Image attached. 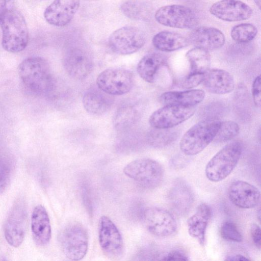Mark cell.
<instances>
[{
    "instance_id": "cell-1",
    "label": "cell",
    "mask_w": 261,
    "mask_h": 261,
    "mask_svg": "<svg viewBox=\"0 0 261 261\" xmlns=\"http://www.w3.org/2000/svg\"><path fill=\"white\" fill-rule=\"evenodd\" d=\"M18 74L25 88L37 96L47 94L54 82L48 62L40 57H31L22 61L18 68Z\"/></svg>"
},
{
    "instance_id": "cell-2",
    "label": "cell",
    "mask_w": 261,
    "mask_h": 261,
    "mask_svg": "<svg viewBox=\"0 0 261 261\" xmlns=\"http://www.w3.org/2000/svg\"><path fill=\"white\" fill-rule=\"evenodd\" d=\"M2 45L7 51L16 53L24 50L29 42V30L22 13L14 8L0 17Z\"/></svg>"
},
{
    "instance_id": "cell-3",
    "label": "cell",
    "mask_w": 261,
    "mask_h": 261,
    "mask_svg": "<svg viewBox=\"0 0 261 261\" xmlns=\"http://www.w3.org/2000/svg\"><path fill=\"white\" fill-rule=\"evenodd\" d=\"M220 124V121L214 118H206L195 124L181 138V151L187 155L201 152L214 140Z\"/></svg>"
},
{
    "instance_id": "cell-4",
    "label": "cell",
    "mask_w": 261,
    "mask_h": 261,
    "mask_svg": "<svg viewBox=\"0 0 261 261\" xmlns=\"http://www.w3.org/2000/svg\"><path fill=\"white\" fill-rule=\"evenodd\" d=\"M242 150V145L238 141L225 145L207 163L205 168L207 178L213 182H219L226 178L237 166Z\"/></svg>"
},
{
    "instance_id": "cell-5",
    "label": "cell",
    "mask_w": 261,
    "mask_h": 261,
    "mask_svg": "<svg viewBox=\"0 0 261 261\" xmlns=\"http://www.w3.org/2000/svg\"><path fill=\"white\" fill-rule=\"evenodd\" d=\"M123 172L141 187L146 189L158 187L162 182L164 175L162 165L148 158L132 161L124 167Z\"/></svg>"
},
{
    "instance_id": "cell-6",
    "label": "cell",
    "mask_w": 261,
    "mask_h": 261,
    "mask_svg": "<svg viewBox=\"0 0 261 261\" xmlns=\"http://www.w3.org/2000/svg\"><path fill=\"white\" fill-rule=\"evenodd\" d=\"M60 243L65 256L72 260H79L86 255L88 236L85 228L76 223L68 225L61 233Z\"/></svg>"
},
{
    "instance_id": "cell-7",
    "label": "cell",
    "mask_w": 261,
    "mask_h": 261,
    "mask_svg": "<svg viewBox=\"0 0 261 261\" xmlns=\"http://www.w3.org/2000/svg\"><path fill=\"white\" fill-rule=\"evenodd\" d=\"M134 84V75L123 68H111L102 71L96 79L97 87L110 95H122L130 91Z\"/></svg>"
},
{
    "instance_id": "cell-8",
    "label": "cell",
    "mask_w": 261,
    "mask_h": 261,
    "mask_svg": "<svg viewBox=\"0 0 261 261\" xmlns=\"http://www.w3.org/2000/svg\"><path fill=\"white\" fill-rule=\"evenodd\" d=\"M28 213L26 203L19 198L13 204L4 225V234L7 242L17 247L22 243L27 224Z\"/></svg>"
},
{
    "instance_id": "cell-9",
    "label": "cell",
    "mask_w": 261,
    "mask_h": 261,
    "mask_svg": "<svg viewBox=\"0 0 261 261\" xmlns=\"http://www.w3.org/2000/svg\"><path fill=\"white\" fill-rule=\"evenodd\" d=\"M154 16L159 23L171 28L190 29L198 23L195 13L190 8L180 5L163 6L156 11Z\"/></svg>"
},
{
    "instance_id": "cell-10",
    "label": "cell",
    "mask_w": 261,
    "mask_h": 261,
    "mask_svg": "<svg viewBox=\"0 0 261 261\" xmlns=\"http://www.w3.org/2000/svg\"><path fill=\"white\" fill-rule=\"evenodd\" d=\"M109 43L115 53L128 55L137 52L143 46L145 37L140 29L125 26L113 32L109 37Z\"/></svg>"
},
{
    "instance_id": "cell-11",
    "label": "cell",
    "mask_w": 261,
    "mask_h": 261,
    "mask_svg": "<svg viewBox=\"0 0 261 261\" xmlns=\"http://www.w3.org/2000/svg\"><path fill=\"white\" fill-rule=\"evenodd\" d=\"M195 111V106L164 105L150 115L149 123L154 128H172L189 119Z\"/></svg>"
},
{
    "instance_id": "cell-12",
    "label": "cell",
    "mask_w": 261,
    "mask_h": 261,
    "mask_svg": "<svg viewBox=\"0 0 261 261\" xmlns=\"http://www.w3.org/2000/svg\"><path fill=\"white\" fill-rule=\"evenodd\" d=\"M143 221L147 230L156 237L172 236L177 229V224L173 215L161 207L146 208L143 214Z\"/></svg>"
},
{
    "instance_id": "cell-13",
    "label": "cell",
    "mask_w": 261,
    "mask_h": 261,
    "mask_svg": "<svg viewBox=\"0 0 261 261\" xmlns=\"http://www.w3.org/2000/svg\"><path fill=\"white\" fill-rule=\"evenodd\" d=\"M98 238L100 246L109 256L116 258L123 251L122 236L113 222L108 217L102 216L99 222Z\"/></svg>"
},
{
    "instance_id": "cell-14",
    "label": "cell",
    "mask_w": 261,
    "mask_h": 261,
    "mask_svg": "<svg viewBox=\"0 0 261 261\" xmlns=\"http://www.w3.org/2000/svg\"><path fill=\"white\" fill-rule=\"evenodd\" d=\"M64 68L71 77L82 80L91 72L93 63L90 56L85 50L79 48L68 49L63 59Z\"/></svg>"
},
{
    "instance_id": "cell-15",
    "label": "cell",
    "mask_w": 261,
    "mask_h": 261,
    "mask_svg": "<svg viewBox=\"0 0 261 261\" xmlns=\"http://www.w3.org/2000/svg\"><path fill=\"white\" fill-rule=\"evenodd\" d=\"M210 13L226 21H238L249 19L252 15L251 8L240 0H221L210 8Z\"/></svg>"
},
{
    "instance_id": "cell-16",
    "label": "cell",
    "mask_w": 261,
    "mask_h": 261,
    "mask_svg": "<svg viewBox=\"0 0 261 261\" xmlns=\"http://www.w3.org/2000/svg\"><path fill=\"white\" fill-rule=\"evenodd\" d=\"M228 197L231 202L241 208H251L258 205L260 194L257 188L246 181L238 180L228 188Z\"/></svg>"
},
{
    "instance_id": "cell-17",
    "label": "cell",
    "mask_w": 261,
    "mask_h": 261,
    "mask_svg": "<svg viewBox=\"0 0 261 261\" xmlns=\"http://www.w3.org/2000/svg\"><path fill=\"white\" fill-rule=\"evenodd\" d=\"M80 6V0H54L45 10L44 17L50 24L62 27L72 20Z\"/></svg>"
},
{
    "instance_id": "cell-18",
    "label": "cell",
    "mask_w": 261,
    "mask_h": 261,
    "mask_svg": "<svg viewBox=\"0 0 261 261\" xmlns=\"http://www.w3.org/2000/svg\"><path fill=\"white\" fill-rule=\"evenodd\" d=\"M188 40L195 47L207 50L221 48L225 43L223 33L218 29L200 27L193 29L189 34Z\"/></svg>"
},
{
    "instance_id": "cell-19",
    "label": "cell",
    "mask_w": 261,
    "mask_h": 261,
    "mask_svg": "<svg viewBox=\"0 0 261 261\" xmlns=\"http://www.w3.org/2000/svg\"><path fill=\"white\" fill-rule=\"evenodd\" d=\"M202 83L208 91L216 94L230 93L235 87L232 75L226 70L217 68L207 70L203 74Z\"/></svg>"
},
{
    "instance_id": "cell-20",
    "label": "cell",
    "mask_w": 261,
    "mask_h": 261,
    "mask_svg": "<svg viewBox=\"0 0 261 261\" xmlns=\"http://www.w3.org/2000/svg\"><path fill=\"white\" fill-rule=\"evenodd\" d=\"M31 230L37 245L44 246L49 242L51 236L49 218L46 209L41 205L36 206L33 211Z\"/></svg>"
},
{
    "instance_id": "cell-21",
    "label": "cell",
    "mask_w": 261,
    "mask_h": 261,
    "mask_svg": "<svg viewBox=\"0 0 261 261\" xmlns=\"http://www.w3.org/2000/svg\"><path fill=\"white\" fill-rule=\"evenodd\" d=\"M211 214L210 206L202 203L198 206L195 213L187 221L189 235L201 245L204 244L206 228Z\"/></svg>"
},
{
    "instance_id": "cell-22",
    "label": "cell",
    "mask_w": 261,
    "mask_h": 261,
    "mask_svg": "<svg viewBox=\"0 0 261 261\" xmlns=\"http://www.w3.org/2000/svg\"><path fill=\"white\" fill-rule=\"evenodd\" d=\"M205 96V93L201 89L168 91L161 95L160 101L164 105L195 106L203 101Z\"/></svg>"
},
{
    "instance_id": "cell-23",
    "label": "cell",
    "mask_w": 261,
    "mask_h": 261,
    "mask_svg": "<svg viewBox=\"0 0 261 261\" xmlns=\"http://www.w3.org/2000/svg\"><path fill=\"white\" fill-rule=\"evenodd\" d=\"M193 194L186 183L179 181L171 188L169 200L173 210L178 214L187 213L193 202Z\"/></svg>"
},
{
    "instance_id": "cell-24",
    "label": "cell",
    "mask_w": 261,
    "mask_h": 261,
    "mask_svg": "<svg viewBox=\"0 0 261 261\" xmlns=\"http://www.w3.org/2000/svg\"><path fill=\"white\" fill-rule=\"evenodd\" d=\"M111 96L99 88L91 89L83 96L84 108L91 115H101L108 111L112 105Z\"/></svg>"
},
{
    "instance_id": "cell-25",
    "label": "cell",
    "mask_w": 261,
    "mask_h": 261,
    "mask_svg": "<svg viewBox=\"0 0 261 261\" xmlns=\"http://www.w3.org/2000/svg\"><path fill=\"white\" fill-rule=\"evenodd\" d=\"M165 63V58L156 53H149L144 56L139 62L137 71L139 76L145 81L153 83L158 72Z\"/></svg>"
},
{
    "instance_id": "cell-26",
    "label": "cell",
    "mask_w": 261,
    "mask_h": 261,
    "mask_svg": "<svg viewBox=\"0 0 261 261\" xmlns=\"http://www.w3.org/2000/svg\"><path fill=\"white\" fill-rule=\"evenodd\" d=\"M189 43L188 39L177 33L162 31L155 35L152 44L158 50L163 51H173L185 47Z\"/></svg>"
},
{
    "instance_id": "cell-27",
    "label": "cell",
    "mask_w": 261,
    "mask_h": 261,
    "mask_svg": "<svg viewBox=\"0 0 261 261\" xmlns=\"http://www.w3.org/2000/svg\"><path fill=\"white\" fill-rule=\"evenodd\" d=\"M186 57L190 66L189 73H204L210 69L211 56L208 50L195 47L187 51Z\"/></svg>"
},
{
    "instance_id": "cell-28",
    "label": "cell",
    "mask_w": 261,
    "mask_h": 261,
    "mask_svg": "<svg viewBox=\"0 0 261 261\" xmlns=\"http://www.w3.org/2000/svg\"><path fill=\"white\" fill-rule=\"evenodd\" d=\"M257 33V30L253 24L243 23L235 25L232 28L231 37L236 42L246 43L252 40Z\"/></svg>"
},
{
    "instance_id": "cell-29",
    "label": "cell",
    "mask_w": 261,
    "mask_h": 261,
    "mask_svg": "<svg viewBox=\"0 0 261 261\" xmlns=\"http://www.w3.org/2000/svg\"><path fill=\"white\" fill-rule=\"evenodd\" d=\"M239 132L240 127L236 122L231 120L220 122L219 128L213 141L219 143L227 142L236 137Z\"/></svg>"
},
{
    "instance_id": "cell-30",
    "label": "cell",
    "mask_w": 261,
    "mask_h": 261,
    "mask_svg": "<svg viewBox=\"0 0 261 261\" xmlns=\"http://www.w3.org/2000/svg\"><path fill=\"white\" fill-rule=\"evenodd\" d=\"M154 129L148 136V141L152 146L158 148L164 147L175 140V135L169 128Z\"/></svg>"
},
{
    "instance_id": "cell-31",
    "label": "cell",
    "mask_w": 261,
    "mask_h": 261,
    "mask_svg": "<svg viewBox=\"0 0 261 261\" xmlns=\"http://www.w3.org/2000/svg\"><path fill=\"white\" fill-rule=\"evenodd\" d=\"M136 111L132 107L121 108L116 113L114 125L118 129L126 128L133 124L136 119Z\"/></svg>"
},
{
    "instance_id": "cell-32",
    "label": "cell",
    "mask_w": 261,
    "mask_h": 261,
    "mask_svg": "<svg viewBox=\"0 0 261 261\" xmlns=\"http://www.w3.org/2000/svg\"><path fill=\"white\" fill-rule=\"evenodd\" d=\"M14 165L9 156L0 155V193L7 189L12 174Z\"/></svg>"
},
{
    "instance_id": "cell-33",
    "label": "cell",
    "mask_w": 261,
    "mask_h": 261,
    "mask_svg": "<svg viewBox=\"0 0 261 261\" xmlns=\"http://www.w3.org/2000/svg\"><path fill=\"white\" fill-rule=\"evenodd\" d=\"M145 7L138 0H128L121 6V10L127 17L134 20H140L144 17Z\"/></svg>"
},
{
    "instance_id": "cell-34",
    "label": "cell",
    "mask_w": 261,
    "mask_h": 261,
    "mask_svg": "<svg viewBox=\"0 0 261 261\" xmlns=\"http://www.w3.org/2000/svg\"><path fill=\"white\" fill-rule=\"evenodd\" d=\"M220 234L224 240L231 242H241L243 239L236 225L231 221H226L222 224Z\"/></svg>"
},
{
    "instance_id": "cell-35",
    "label": "cell",
    "mask_w": 261,
    "mask_h": 261,
    "mask_svg": "<svg viewBox=\"0 0 261 261\" xmlns=\"http://www.w3.org/2000/svg\"><path fill=\"white\" fill-rule=\"evenodd\" d=\"M204 74V73H203ZM203 74L189 73L181 83L180 86L185 89L188 90L197 87L202 83L203 79Z\"/></svg>"
},
{
    "instance_id": "cell-36",
    "label": "cell",
    "mask_w": 261,
    "mask_h": 261,
    "mask_svg": "<svg viewBox=\"0 0 261 261\" xmlns=\"http://www.w3.org/2000/svg\"><path fill=\"white\" fill-rule=\"evenodd\" d=\"M252 94L254 104L257 107L261 106V77L258 75L255 77L252 86Z\"/></svg>"
},
{
    "instance_id": "cell-37",
    "label": "cell",
    "mask_w": 261,
    "mask_h": 261,
    "mask_svg": "<svg viewBox=\"0 0 261 261\" xmlns=\"http://www.w3.org/2000/svg\"><path fill=\"white\" fill-rule=\"evenodd\" d=\"M260 232V227L257 224L253 223L251 225V236L254 245L258 249H260L261 247Z\"/></svg>"
},
{
    "instance_id": "cell-38",
    "label": "cell",
    "mask_w": 261,
    "mask_h": 261,
    "mask_svg": "<svg viewBox=\"0 0 261 261\" xmlns=\"http://www.w3.org/2000/svg\"><path fill=\"white\" fill-rule=\"evenodd\" d=\"M164 260H188V256L183 252L179 250H172L165 255Z\"/></svg>"
},
{
    "instance_id": "cell-39",
    "label": "cell",
    "mask_w": 261,
    "mask_h": 261,
    "mask_svg": "<svg viewBox=\"0 0 261 261\" xmlns=\"http://www.w3.org/2000/svg\"><path fill=\"white\" fill-rule=\"evenodd\" d=\"M15 8V0H0V17L6 12Z\"/></svg>"
},
{
    "instance_id": "cell-40",
    "label": "cell",
    "mask_w": 261,
    "mask_h": 261,
    "mask_svg": "<svg viewBox=\"0 0 261 261\" xmlns=\"http://www.w3.org/2000/svg\"><path fill=\"white\" fill-rule=\"evenodd\" d=\"M227 261H236V260H250V259L241 254H235L229 255L225 259Z\"/></svg>"
},
{
    "instance_id": "cell-41",
    "label": "cell",
    "mask_w": 261,
    "mask_h": 261,
    "mask_svg": "<svg viewBox=\"0 0 261 261\" xmlns=\"http://www.w3.org/2000/svg\"><path fill=\"white\" fill-rule=\"evenodd\" d=\"M256 5L260 9V0H254Z\"/></svg>"
}]
</instances>
